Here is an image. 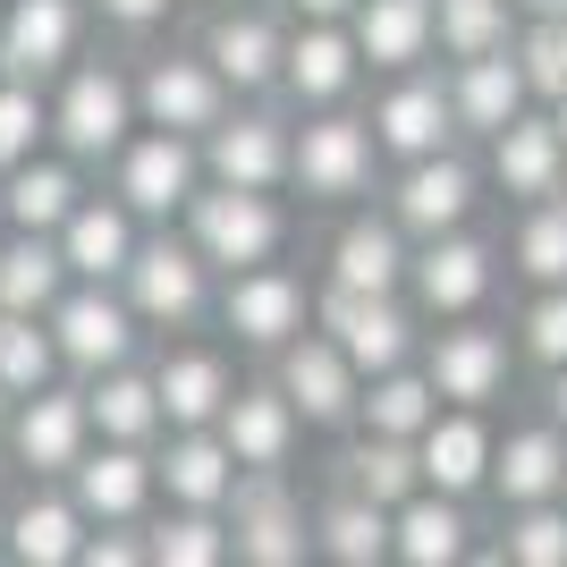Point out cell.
<instances>
[{"instance_id": "obj_1", "label": "cell", "mask_w": 567, "mask_h": 567, "mask_svg": "<svg viewBox=\"0 0 567 567\" xmlns=\"http://www.w3.org/2000/svg\"><path fill=\"white\" fill-rule=\"evenodd\" d=\"M118 288H127V306L144 313V331H153V339L213 331V322H220V271L204 262V246H195L178 220L144 229V246H136V262L118 271Z\"/></svg>"}, {"instance_id": "obj_2", "label": "cell", "mask_w": 567, "mask_h": 567, "mask_svg": "<svg viewBox=\"0 0 567 567\" xmlns=\"http://www.w3.org/2000/svg\"><path fill=\"white\" fill-rule=\"evenodd\" d=\"M381 178H390V153H381L373 118L339 102V111H297V169L288 187L322 204V213H348V204H373Z\"/></svg>"}, {"instance_id": "obj_3", "label": "cell", "mask_w": 567, "mask_h": 567, "mask_svg": "<svg viewBox=\"0 0 567 567\" xmlns=\"http://www.w3.org/2000/svg\"><path fill=\"white\" fill-rule=\"evenodd\" d=\"M144 127L136 111V69H118V60H102V51H85L60 85H51V144L69 153V162L85 169H111L118 144Z\"/></svg>"}, {"instance_id": "obj_4", "label": "cell", "mask_w": 567, "mask_h": 567, "mask_svg": "<svg viewBox=\"0 0 567 567\" xmlns=\"http://www.w3.org/2000/svg\"><path fill=\"white\" fill-rule=\"evenodd\" d=\"M178 229H187L195 246H204V262L229 280V271L280 262L297 220H288L280 187H229V178H204V187H195V204L178 213Z\"/></svg>"}, {"instance_id": "obj_5", "label": "cell", "mask_w": 567, "mask_h": 567, "mask_svg": "<svg viewBox=\"0 0 567 567\" xmlns=\"http://www.w3.org/2000/svg\"><path fill=\"white\" fill-rule=\"evenodd\" d=\"M313 322L339 339V348L355 355V373L373 381V373H390V364H415L424 355V306L406 297V288H339V280H322L313 271Z\"/></svg>"}, {"instance_id": "obj_6", "label": "cell", "mask_w": 567, "mask_h": 567, "mask_svg": "<svg viewBox=\"0 0 567 567\" xmlns=\"http://www.w3.org/2000/svg\"><path fill=\"white\" fill-rule=\"evenodd\" d=\"M213 169H204V136H178V127H136V136L118 144V162L102 169V187L144 220V229H162L195 204Z\"/></svg>"}, {"instance_id": "obj_7", "label": "cell", "mask_w": 567, "mask_h": 567, "mask_svg": "<svg viewBox=\"0 0 567 567\" xmlns=\"http://www.w3.org/2000/svg\"><path fill=\"white\" fill-rule=\"evenodd\" d=\"M297 331H313V280L297 262H255V271H229V280H220V339H229V348L271 364Z\"/></svg>"}, {"instance_id": "obj_8", "label": "cell", "mask_w": 567, "mask_h": 567, "mask_svg": "<svg viewBox=\"0 0 567 567\" xmlns=\"http://www.w3.org/2000/svg\"><path fill=\"white\" fill-rule=\"evenodd\" d=\"M229 550H237V567H306L313 559V508L297 499V474H262V466L237 474Z\"/></svg>"}, {"instance_id": "obj_9", "label": "cell", "mask_w": 567, "mask_h": 567, "mask_svg": "<svg viewBox=\"0 0 567 567\" xmlns=\"http://www.w3.org/2000/svg\"><path fill=\"white\" fill-rule=\"evenodd\" d=\"M51 339H60L76 381H94V373H111V364H136L153 331H144V313L127 306L118 280H69V297L51 306Z\"/></svg>"}, {"instance_id": "obj_10", "label": "cell", "mask_w": 567, "mask_h": 567, "mask_svg": "<svg viewBox=\"0 0 567 567\" xmlns=\"http://www.w3.org/2000/svg\"><path fill=\"white\" fill-rule=\"evenodd\" d=\"M94 450V406H85V381H51V390H34V399H18V415H9V441H0V457L25 474V483H69V466Z\"/></svg>"}, {"instance_id": "obj_11", "label": "cell", "mask_w": 567, "mask_h": 567, "mask_svg": "<svg viewBox=\"0 0 567 567\" xmlns=\"http://www.w3.org/2000/svg\"><path fill=\"white\" fill-rule=\"evenodd\" d=\"M288 34H297V18H288L280 0H255V9H213V18L195 25V51L229 76L237 102H255V94H280Z\"/></svg>"}, {"instance_id": "obj_12", "label": "cell", "mask_w": 567, "mask_h": 567, "mask_svg": "<svg viewBox=\"0 0 567 567\" xmlns=\"http://www.w3.org/2000/svg\"><path fill=\"white\" fill-rule=\"evenodd\" d=\"M204 169L229 178V187H280L288 195V169H297V111H288L280 94L237 102L213 136H204Z\"/></svg>"}, {"instance_id": "obj_13", "label": "cell", "mask_w": 567, "mask_h": 567, "mask_svg": "<svg viewBox=\"0 0 567 567\" xmlns=\"http://www.w3.org/2000/svg\"><path fill=\"white\" fill-rule=\"evenodd\" d=\"M85 25H94V0H9L0 9V76L51 94L85 60Z\"/></svg>"}, {"instance_id": "obj_14", "label": "cell", "mask_w": 567, "mask_h": 567, "mask_svg": "<svg viewBox=\"0 0 567 567\" xmlns=\"http://www.w3.org/2000/svg\"><path fill=\"white\" fill-rule=\"evenodd\" d=\"M136 111H144V127L213 136L220 118L237 111V94L204 51H136Z\"/></svg>"}, {"instance_id": "obj_15", "label": "cell", "mask_w": 567, "mask_h": 567, "mask_svg": "<svg viewBox=\"0 0 567 567\" xmlns=\"http://www.w3.org/2000/svg\"><path fill=\"white\" fill-rule=\"evenodd\" d=\"M373 136L390 162H424V153H450V144H466V127H457V102H450V69H399L381 76L373 94Z\"/></svg>"}, {"instance_id": "obj_16", "label": "cell", "mask_w": 567, "mask_h": 567, "mask_svg": "<svg viewBox=\"0 0 567 567\" xmlns=\"http://www.w3.org/2000/svg\"><path fill=\"white\" fill-rule=\"evenodd\" d=\"M271 381H280L288 399H297V415H306L313 432H355V406H364V373H355V355L339 348L322 322H313V331H297L280 355H271Z\"/></svg>"}, {"instance_id": "obj_17", "label": "cell", "mask_w": 567, "mask_h": 567, "mask_svg": "<svg viewBox=\"0 0 567 567\" xmlns=\"http://www.w3.org/2000/svg\"><path fill=\"white\" fill-rule=\"evenodd\" d=\"M424 373L450 406H492L517 373V339L492 331L483 313H457V322H432L424 331Z\"/></svg>"}, {"instance_id": "obj_18", "label": "cell", "mask_w": 567, "mask_h": 567, "mask_svg": "<svg viewBox=\"0 0 567 567\" xmlns=\"http://www.w3.org/2000/svg\"><path fill=\"white\" fill-rule=\"evenodd\" d=\"M381 204L399 213L406 237H441V229H466L474 204H483V169L466 162V153H424V162H390V178H381Z\"/></svg>"}, {"instance_id": "obj_19", "label": "cell", "mask_w": 567, "mask_h": 567, "mask_svg": "<svg viewBox=\"0 0 567 567\" xmlns=\"http://www.w3.org/2000/svg\"><path fill=\"white\" fill-rule=\"evenodd\" d=\"M499 280V246L474 229H441L415 237V271H406V297L424 306V322H457V313H483Z\"/></svg>"}, {"instance_id": "obj_20", "label": "cell", "mask_w": 567, "mask_h": 567, "mask_svg": "<svg viewBox=\"0 0 567 567\" xmlns=\"http://www.w3.org/2000/svg\"><path fill=\"white\" fill-rule=\"evenodd\" d=\"M153 390H162V415H169V432H178V424H220L229 399L246 390V373H237L229 339L178 331V339H162V355H153Z\"/></svg>"}, {"instance_id": "obj_21", "label": "cell", "mask_w": 567, "mask_h": 567, "mask_svg": "<svg viewBox=\"0 0 567 567\" xmlns=\"http://www.w3.org/2000/svg\"><path fill=\"white\" fill-rule=\"evenodd\" d=\"M364 76H373V69H364L348 18H297V34H288V69H280V102H288V111H339V102H355Z\"/></svg>"}, {"instance_id": "obj_22", "label": "cell", "mask_w": 567, "mask_h": 567, "mask_svg": "<svg viewBox=\"0 0 567 567\" xmlns=\"http://www.w3.org/2000/svg\"><path fill=\"white\" fill-rule=\"evenodd\" d=\"M406 271H415V237L399 229V213L390 204H348V220H339L331 237H322V280L339 288H406Z\"/></svg>"}, {"instance_id": "obj_23", "label": "cell", "mask_w": 567, "mask_h": 567, "mask_svg": "<svg viewBox=\"0 0 567 567\" xmlns=\"http://www.w3.org/2000/svg\"><path fill=\"white\" fill-rule=\"evenodd\" d=\"M69 492L94 525H144L153 499H162V466L144 441H94V450L69 466Z\"/></svg>"}, {"instance_id": "obj_24", "label": "cell", "mask_w": 567, "mask_h": 567, "mask_svg": "<svg viewBox=\"0 0 567 567\" xmlns=\"http://www.w3.org/2000/svg\"><path fill=\"white\" fill-rule=\"evenodd\" d=\"M306 432H313V424L297 415V399H288L271 373L246 381V390L229 399V415H220V441L237 450V466H262V474H297Z\"/></svg>"}, {"instance_id": "obj_25", "label": "cell", "mask_w": 567, "mask_h": 567, "mask_svg": "<svg viewBox=\"0 0 567 567\" xmlns=\"http://www.w3.org/2000/svg\"><path fill=\"white\" fill-rule=\"evenodd\" d=\"M492 187L508 195V204L567 195V136H559V118H550V102L517 111V118L492 136Z\"/></svg>"}, {"instance_id": "obj_26", "label": "cell", "mask_w": 567, "mask_h": 567, "mask_svg": "<svg viewBox=\"0 0 567 567\" xmlns=\"http://www.w3.org/2000/svg\"><path fill=\"white\" fill-rule=\"evenodd\" d=\"M85 534H94V517L76 508L69 483H25V499H9V543H0V559L9 567H76Z\"/></svg>"}, {"instance_id": "obj_27", "label": "cell", "mask_w": 567, "mask_h": 567, "mask_svg": "<svg viewBox=\"0 0 567 567\" xmlns=\"http://www.w3.org/2000/svg\"><path fill=\"white\" fill-rule=\"evenodd\" d=\"M153 466H162V499H178V508H229L237 492V450L220 441V424H178L153 441Z\"/></svg>"}, {"instance_id": "obj_28", "label": "cell", "mask_w": 567, "mask_h": 567, "mask_svg": "<svg viewBox=\"0 0 567 567\" xmlns=\"http://www.w3.org/2000/svg\"><path fill=\"white\" fill-rule=\"evenodd\" d=\"M390 534H399V508L364 499L355 483L322 474V499H313V559L331 567H390Z\"/></svg>"}, {"instance_id": "obj_29", "label": "cell", "mask_w": 567, "mask_h": 567, "mask_svg": "<svg viewBox=\"0 0 567 567\" xmlns=\"http://www.w3.org/2000/svg\"><path fill=\"white\" fill-rule=\"evenodd\" d=\"M450 102H457V127H466L474 144H492L517 111H534V85H525L517 43L474 51V60H450Z\"/></svg>"}, {"instance_id": "obj_30", "label": "cell", "mask_w": 567, "mask_h": 567, "mask_svg": "<svg viewBox=\"0 0 567 567\" xmlns=\"http://www.w3.org/2000/svg\"><path fill=\"white\" fill-rule=\"evenodd\" d=\"M348 25H355V51H364L373 76L441 60V0H355Z\"/></svg>"}, {"instance_id": "obj_31", "label": "cell", "mask_w": 567, "mask_h": 567, "mask_svg": "<svg viewBox=\"0 0 567 567\" xmlns=\"http://www.w3.org/2000/svg\"><path fill=\"white\" fill-rule=\"evenodd\" d=\"M492 499L499 508H525V499H567V424H508L492 450Z\"/></svg>"}, {"instance_id": "obj_32", "label": "cell", "mask_w": 567, "mask_h": 567, "mask_svg": "<svg viewBox=\"0 0 567 567\" xmlns=\"http://www.w3.org/2000/svg\"><path fill=\"white\" fill-rule=\"evenodd\" d=\"M415 450H424V483H432V492H457V499L492 492V450H499V432L483 424V406H441Z\"/></svg>"}, {"instance_id": "obj_33", "label": "cell", "mask_w": 567, "mask_h": 567, "mask_svg": "<svg viewBox=\"0 0 567 567\" xmlns=\"http://www.w3.org/2000/svg\"><path fill=\"white\" fill-rule=\"evenodd\" d=\"M136 246H144V220L118 204L111 187L102 195H85L69 220H60V255H69V271L76 280H118L127 262H136Z\"/></svg>"}, {"instance_id": "obj_34", "label": "cell", "mask_w": 567, "mask_h": 567, "mask_svg": "<svg viewBox=\"0 0 567 567\" xmlns=\"http://www.w3.org/2000/svg\"><path fill=\"white\" fill-rule=\"evenodd\" d=\"M474 550V517L457 492H415L399 508V534H390V567H457Z\"/></svg>"}, {"instance_id": "obj_35", "label": "cell", "mask_w": 567, "mask_h": 567, "mask_svg": "<svg viewBox=\"0 0 567 567\" xmlns=\"http://www.w3.org/2000/svg\"><path fill=\"white\" fill-rule=\"evenodd\" d=\"M85 406H94V441H162L169 415H162V390H153V355L136 364H111V373L85 381Z\"/></svg>"}, {"instance_id": "obj_36", "label": "cell", "mask_w": 567, "mask_h": 567, "mask_svg": "<svg viewBox=\"0 0 567 567\" xmlns=\"http://www.w3.org/2000/svg\"><path fill=\"white\" fill-rule=\"evenodd\" d=\"M331 483H355L381 508H406V499L424 492V450L390 441V432H348V450L331 457Z\"/></svg>"}, {"instance_id": "obj_37", "label": "cell", "mask_w": 567, "mask_h": 567, "mask_svg": "<svg viewBox=\"0 0 567 567\" xmlns=\"http://www.w3.org/2000/svg\"><path fill=\"white\" fill-rule=\"evenodd\" d=\"M69 255H60V237L51 229H9L0 237V306L9 313H51L69 297Z\"/></svg>"}, {"instance_id": "obj_38", "label": "cell", "mask_w": 567, "mask_h": 567, "mask_svg": "<svg viewBox=\"0 0 567 567\" xmlns=\"http://www.w3.org/2000/svg\"><path fill=\"white\" fill-rule=\"evenodd\" d=\"M0 195H9V220L18 229H51L60 237V220L85 204V162H69V153H34V162H18L9 178H0Z\"/></svg>"}, {"instance_id": "obj_39", "label": "cell", "mask_w": 567, "mask_h": 567, "mask_svg": "<svg viewBox=\"0 0 567 567\" xmlns=\"http://www.w3.org/2000/svg\"><path fill=\"white\" fill-rule=\"evenodd\" d=\"M441 406H450V399L432 390L424 355H415V364H390V373H373V381H364V406H355V432H390V441H424Z\"/></svg>"}, {"instance_id": "obj_40", "label": "cell", "mask_w": 567, "mask_h": 567, "mask_svg": "<svg viewBox=\"0 0 567 567\" xmlns=\"http://www.w3.org/2000/svg\"><path fill=\"white\" fill-rule=\"evenodd\" d=\"M144 534H153V567H229V508H178V499H162L153 517H144Z\"/></svg>"}, {"instance_id": "obj_41", "label": "cell", "mask_w": 567, "mask_h": 567, "mask_svg": "<svg viewBox=\"0 0 567 567\" xmlns=\"http://www.w3.org/2000/svg\"><path fill=\"white\" fill-rule=\"evenodd\" d=\"M508 271H517L525 288H559V280H567V195L517 204V229H508Z\"/></svg>"}, {"instance_id": "obj_42", "label": "cell", "mask_w": 567, "mask_h": 567, "mask_svg": "<svg viewBox=\"0 0 567 567\" xmlns=\"http://www.w3.org/2000/svg\"><path fill=\"white\" fill-rule=\"evenodd\" d=\"M0 381H9L18 399L69 381V355H60V339H51V313H9V322H0Z\"/></svg>"}, {"instance_id": "obj_43", "label": "cell", "mask_w": 567, "mask_h": 567, "mask_svg": "<svg viewBox=\"0 0 567 567\" xmlns=\"http://www.w3.org/2000/svg\"><path fill=\"white\" fill-rule=\"evenodd\" d=\"M492 559L499 567H567V499H525V508H508Z\"/></svg>"}, {"instance_id": "obj_44", "label": "cell", "mask_w": 567, "mask_h": 567, "mask_svg": "<svg viewBox=\"0 0 567 567\" xmlns=\"http://www.w3.org/2000/svg\"><path fill=\"white\" fill-rule=\"evenodd\" d=\"M517 0H441V60H474V51L517 43Z\"/></svg>"}, {"instance_id": "obj_45", "label": "cell", "mask_w": 567, "mask_h": 567, "mask_svg": "<svg viewBox=\"0 0 567 567\" xmlns=\"http://www.w3.org/2000/svg\"><path fill=\"white\" fill-rule=\"evenodd\" d=\"M51 136V94L43 85H18V76H0V178L18 162H34Z\"/></svg>"}, {"instance_id": "obj_46", "label": "cell", "mask_w": 567, "mask_h": 567, "mask_svg": "<svg viewBox=\"0 0 567 567\" xmlns=\"http://www.w3.org/2000/svg\"><path fill=\"white\" fill-rule=\"evenodd\" d=\"M517 355H525V364H543V373L567 364V280L534 288V297L517 306Z\"/></svg>"}, {"instance_id": "obj_47", "label": "cell", "mask_w": 567, "mask_h": 567, "mask_svg": "<svg viewBox=\"0 0 567 567\" xmlns=\"http://www.w3.org/2000/svg\"><path fill=\"white\" fill-rule=\"evenodd\" d=\"M517 60H525L534 102H559L567 94V18H517Z\"/></svg>"}, {"instance_id": "obj_48", "label": "cell", "mask_w": 567, "mask_h": 567, "mask_svg": "<svg viewBox=\"0 0 567 567\" xmlns=\"http://www.w3.org/2000/svg\"><path fill=\"white\" fill-rule=\"evenodd\" d=\"M76 567H153V534L144 525H94Z\"/></svg>"}, {"instance_id": "obj_49", "label": "cell", "mask_w": 567, "mask_h": 567, "mask_svg": "<svg viewBox=\"0 0 567 567\" xmlns=\"http://www.w3.org/2000/svg\"><path fill=\"white\" fill-rule=\"evenodd\" d=\"M169 9H178V0H94V25L118 34V43H153L169 25Z\"/></svg>"}, {"instance_id": "obj_50", "label": "cell", "mask_w": 567, "mask_h": 567, "mask_svg": "<svg viewBox=\"0 0 567 567\" xmlns=\"http://www.w3.org/2000/svg\"><path fill=\"white\" fill-rule=\"evenodd\" d=\"M288 18H355V0H280Z\"/></svg>"}, {"instance_id": "obj_51", "label": "cell", "mask_w": 567, "mask_h": 567, "mask_svg": "<svg viewBox=\"0 0 567 567\" xmlns=\"http://www.w3.org/2000/svg\"><path fill=\"white\" fill-rule=\"evenodd\" d=\"M543 415H559V424H567V364L550 373V390H543Z\"/></svg>"}, {"instance_id": "obj_52", "label": "cell", "mask_w": 567, "mask_h": 567, "mask_svg": "<svg viewBox=\"0 0 567 567\" xmlns=\"http://www.w3.org/2000/svg\"><path fill=\"white\" fill-rule=\"evenodd\" d=\"M525 18H567V0H517Z\"/></svg>"}, {"instance_id": "obj_53", "label": "cell", "mask_w": 567, "mask_h": 567, "mask_svg": "<svg viewBox=\"0 0 567 567\" xmlns=\"http://www.w3.org/2000/svg\"><path fill=\"white\" fill-rule=\"evenodd\" d=\"M9 415H18V390H9V381H0V441H9Z\"/></svg>"}, {"instance_id": "obj_54", "label": "cell", "mask_w": 567, "mask_h": 567, "mask_svg": "<svg viewBox=\"0 0 567 567\" xmlns=\"http://www.w3.org/2000/svg\"><path fill=\"white\" fill-rule=\"evenodd\" d=\"M550 118H559V136H567V94H559V102H550Z\"/></svg>"}, {"instance_id": "obj_55", "label": "cell", "mask_w": 567, "mask_h": 567, "mask_svg": "<svg viewBox=\"0 0 567 567\" xmlns=\"http://www.w3.org/2000/svg\"><path fill=\"white\" fill-rule=\"evenodd\" d=\"M9 229H18V220H9V195H0V237H9Z\"/></svg>"}, {"instance_id": "obj_56", "label": "cell", "mask_w": 567, "mask_h": 567, "mask_svg": "<svg viewBox=\"0 0 567 567\" xmlns=\"http://www.w3.org/2000/svg\"><path fill=\"white\" fill-rule=\"evenodd\" d=\"M0 543H9V499H0Z\"/></svg>"}, {"instance_id": "obj_57", "label": "cell", "mask_w": 567, "mask_h": 567, "mask_svg": "<svg viewBox=\"0 0 567 567\" xmlns=\"http://www.w3.org/2000/svg\"><path fill=\"white\" fill-rule=\"evenodd\" d=\"M213 9H255V0H213Z\"/></svg>"}, {"instance_id": "obj_58", "label": "cell", "mask_w": 567, "mask_h": 567, "mask_svg": "<svg viewBox=\"0 0 567 567\" xmlns=\"http://www.w3.org/2000/svg\"><path fill=\"white\" fill-rule=\"evenodd\" d=\"M0 322H9V306H0Z\"/></svg>"}, {"instance_id": "obj_59", "label": "cell", "mask_w": 567, "mask_h": 567, "mask_svg": "<svg viewBox=\"0 0 567 567\" xmlns=\"http://www.w3.org/2000/svg\"><path fill=\"white\" fill-rule=\"evenodd\" d=\"M0 9H9V0H0Z\"/></svg>"}]
</instances>
